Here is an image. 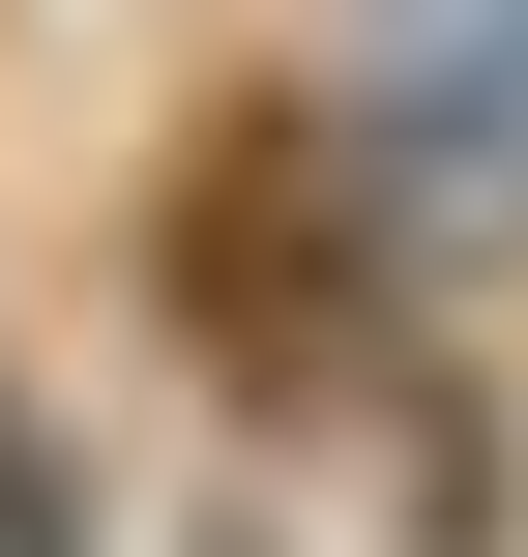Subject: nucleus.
Masks as SVG:
<instances>
[{
	"label": "nucleus",
	"instance_id": "nucleus-1",
	"mask_svg": "<svg viewBox=\"0 0 528 557\" xmlns=\"http://www.w3.org/2000/svg\"><path fill=\"white\" fill-rule=\"evenodd\" d=\"M118 264H147V352L235 411V441H412L470 352H441V235L382 206V147H353V88H206L176 147H147V206H118Z\"/></svg>",
	"mask_w": 528,
	"mask_h": 557
},
{
	"label": "nucleus",
	"instance_id": "nucleus-2",
	"mask_svg": "<svg viewBox=\"0 0 528 557\" xmlns=\"http://www.w3.org/2000/svg\"><path fill=\"white\" fill-rule=\"evenodd\" d=\"M0 557H118V499H88V411L0 352Z\"/></svg>",
	"mask_w": 528,
	"mask_h": 557
}]
</instances>
